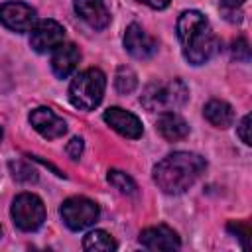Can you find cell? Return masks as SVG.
Listing matches in <instances>:
<instances>
[{"instance_id": "1", "label": "cell", "mask_w": 252, "mask_h": 252, "mask_svg": "<svg viewBox=\"0 0 252 252\" xmlns=\"http://www.w3.org/2000/svg\"><path fill=\"white\" fill-rule=\"evenodd\" d=\"M207 161L193 152H173L154 165V181L163 193H185L205 171Z\"/></svg>"}, {"instance_id": "2", "label": "cell", "mask_w": 252, "mask_h": 252, "mask_svg": "<svg viewBox=\"0 0 252 252\" xmlns=\"http://www.w3.org/2000/svg\"><path fill=\"white\" fill-rule=\"evenodd\" d=\"M177 37L183 45V55L193 65L207 63L220 47L219 37L213 33L209 20L197 12L187 10L177 20Z\"/></svg>"}, {"instance_id": "3", "label": "cell", "mask_w": 252, "mask_h": 252, "mask_svg": "<svg viewBox=\"0 0 252 252\" xmlns=\"http://www.w3.org/2000/svg\"><path fill=\"white\" fill-rule=\"evenodd\" d=\"M106 89V77L100 69H85L69 85V100L81 110H93L100 104Z\"/></svg>"}, {"instance_id": "4", "label": "cell", "mask_w": 252, "mask_h": 252, "mask_svg": "<svg viewBox=\"0 0 252 252\" xmlns=\"http://www.w3.org/2000/svg\"><path fill=\"white\" fill-rule=\"evenodd\" d=\"M189 96V91L183 81L171 79L167 83H154L146 87L142 94V104L148 110H161V112H173L179 106L185 104Z\"/></svg>"}, {"instance_id": "5", "label": "cell", "mask_w": 252, "mask_h": 252, "mask_svg": "<svg viewBox=\"0 0 252 252\" xmlns=\"http://www.w3.org/2000/svg\"><path fill=\"white\" fill-rule=\"evenodd\" d=\"M12 219L20 230H37L45 220L43 201L33 193H22L12 203Z\"/></svg>"}, {"instance_id": "6", "label": "cell", "mask_w": 252, "mask_h": 252, "mask_svg": "<svg viewBox=\"0 0 252 252\" xmlns=\"http://www.w3.org/2000/svg\"><path fill=\"white\" fill-rule=\"evenodd\" d=\"M61 217L71 230H83L96 222L98 207L87 197H69L61 205Z\"/></svg>"}, {"instance_id": "7", "label": "cell", "mask_w": 252, "mask_h": 252, "mask_svg": "<svg viewBox=\"0 0 252 252\" xmlns=\"http://www.w3.org/2000/svg\"><path fill=\"white\" fill-rule=\"evenodd\" d=\"M65 39V30L55 20H41L30 32V43L37 53H47L61 45Z\"/></svg>"}, {"instance_id": "8", "label": "cell", "mask_w": 252, "mask_h": 252, "mask_svg": "<svg viewBox=\"0 0 252 252\" xmlns=\"http://www.w3.org/2000/svg\"><path fill=\"white\" fill-rule=\"evenodd\" d=\"M0 22L12 32H28L35 26V10L24 2H6L0 6Z\"/></svg>"}, {"instance_id": "9", "label": "cell", "mask_w": 252, "mask_h": 252, "mask_svg": "<svg viewBox=\"0 0 252 252\" xmlns=\"http://www.w3.org/2000/svg\"><path fill=\"white\" fill-rule=\"evenodd\" d=\"M124 47L136 59H148L158 51V41L138 24H130L124 33Z\"/></svg>"}, {"instance_id": "10", "label": "cell", "mask_w": 252, "mask_h": 252, "mask_svg": "<svg viewBox=\"0 0 252 252\" xmlns=\"http://www.w3.org/2000/svg\"><path fill=\"white\" fill-rule=\"evenodd\" d=\"M30 124L33 126V130L37 134H41L47 140L61 138L67 132L65 120L61 116H57L51 108H45V106H39L30 112Z\"/></svg>"}, {"instance_id": "11", "label": "cell", "mask_w": 252, "mask_h": 252, "mask_svg": "<svg viewBox=\"0 0 252 252\" xmlns=\"http://www.w3.org/2000/svg\"><path fill=\"white\" fill-rule=\"evenodd\" d=\"M102 118H104V122H106L112 130H116L118 134H122V136H126V138L136 140V138H140L142 132H144L140 118H138L136 114L124 110V108L110 106V108L104 110Z\"/></svg>"}, {"instance_id": "12", "label": "cell", "mask_w": 252, "mask_h": 252, "mask_svg": "<svg viewBox=\"0 0 252 252\" xmlns=\"http://www.w3.org/2000/svg\"><path fill=\"white\" fill-rule=\"evenodd\" d=\"M140 244L148 250H177L181 246L179 236L165 224L148 226L140 232Z\"/></svg>"}, {"instance_id": "13", "label": "cell", "mask_w": 252, "mask_h": 252, "mask_svg": "<svg viewBox=\"0 0 252 252\" xmlns=\"http://www.w3.org/2000/svg\"><path fill=\"white\" fill-rule=\"evenodd\" d=\"M81 61V53L77 49V45L73 43H61L53 49L51 55V69L59 79H67L79 65Z\"/></svg>"}, {"instance_id": "14", "label": "cell", "mask_w": 252, "mask_h": 252, "mask_svg": "<svg viewBox=\"0 0 252 252\" xmlns=\"http://www.w3.org/2000/svg\"><path fill=\"white\" fill-rule=\"evenodd\" d=\"M75 12L94 30H102L110 22V14L102 0H75Z\"/></svg>"}, {"instance_id": "15", "label": "cell", "mask_w": 252, "mask_h": 252, "mask_svg": "<svg viewBox=\"0 0 252 252\" xmlns=\"http://www.w3.org/2000/svg\"><path fill=\"white\" fill-rule=\"evenodd\" d=\"M158 132L169 140V142H177V140H183L187 134H189V126L187 122L175 114V112H163L158 120Z\"/></svg>"}, {"instance_id": "16", "label": "cell", "mask_w": 252, "mask_h": 252, "mask_svg": "<svg viewBox=\"0 0 252 252\" xmlns=\"http://www.w3.org/2000/svg\"><path fill=\"white\" fill-rule=\"evenodd\" d=\"M203 114L205 118L215 126V128H228L234 120V110L228 102L224 100H219V98H213L205 104L203 108Z\"/></svg>"}, {"instance_id": "17", "label": "cell", "mask_w": 252, "mask_h": 252, "mask_svg": "<svg viewBox=\"0 0 252 252\" xmlns=\"http://www.w3.org/2000/svg\"><path fill=\"white\" fill-rule=\"evenodd\" d=\"M116 242L114 238L104 232V230H91L85 238H83V248L89 252H110L116 250Z\"/></svg>"}, {"instance_id": "18", "label": "cell", "mask_w": 252, "mask_h": 252, "mask_svg": "<svg viewBox=\"0 0 252 252\" xmlns=\"http://www.w3.org/2000/svg\"><path fill=\"white\" fill-rule=\"evenodd\" d=\"M108 181L114 185V189H118L120 193L124 195H136V183L130 175H126L124 171H118V169H110L108 171Z\"/></svg>"}, {"instance_id": "19", "label": "cell", "mask_w": 252, "mask_h": 252, "mask_svg": "<svg viewBox=\"0 0 252 252\" xmlns=\"http://www.w3.org/2000/svg\"><path fill=\"white\" fill-rule=\"evenodd\" d=\"M114 85H116V91L126 94V93H132L138 85L136 81V73L130 69V67H118L116 71V77H114Z\"/></svg>"}, {"instance_id": "20", "label": "cell", "mask_w": 252, "mask_h": 252, "mask_svg": "<svg viewBox=\"0 0 252 252\" xmlns=\"http://www.w3.org/2000/svg\"><path fill=\"white\" fill-rule=\"evenodd\" d=\"M10 167H12L14 177L20 179V181H35V179H37L35 169H32L30 165H26V163H22V161H12Z\"/></svg>"}, {"instance_id": "21", "label": "cell", "mask_w": 252, "mask_h": 252, "mask_svg": "<svg viewBox=\"0 0 252 252\" xmlns=\"http://www.w3.org/2000/svg\"><path fill=\"white\" fill-rule=\"evenodd\" d=\"M232 57L236 61H248L250 59V47H248V41L244 37H238L232 41Z\"/></svg>"}, {"instance_id": "22", "label": "cell", "mask_w": 252, "mask_h": 252, "mask_svg": "<svg viewBox=\"0 0 252 252\" xmlns=\"http://www.w3.org/2000/svg\"><path fill=\"white\" fill-rule=\"evenodd\" d=\"M83 138H73L69 144H67V156L71 158V159H79L81 158V154H83Z\"/></svg>"}, {"instance_id": "23", "label": "cell", "mask_w": 252, "mask_h": 252, "mask_svg": "<svg viewBox=\"0 0 252 252\" xmlns=\"http://www.w3.org/2000/svg\"><path fill=\"white\" fill-rule=\"evenodd\" d=\"M228 230H232V232L242 240V246L248 248V236H250L248 226H244V224H240V222H230V224H228Z\"/></svg>"}, {"instance_id": "24", "label": "cell", "mask_w": 252, "mask_h": 252, "mask_svg": "<svg viewBox=\"0 0 252 252\" xmlns=\"http://www.w3.org/2000/svg\"><path fill=\"white\" fill-rule=\"evenodd\" d=\"M248 130H250V114H246V116L240 120V124H238V136H240V140H242L246 146L252 144V142H250V134H248Z\"/></svg>"}, {"instance_id": "25", "label": "cell", "mask_w": 252, "mask_h": 252, "mask_svg": "<svg viewBox=\"0 0 252 252\" xmlns=\"http://www.w3.org/2000/svg\"><path fill=\"white\" fill-rule=\"evenodd\" d=\"M138 2H142L150 8H156V10H161V8H167L171 0H138Z\"/></svg>"}, {"instance_id": "26", "label": "cell", "mask_w": 252, "mask_h": 252, "mask_svg": "<svg viewBox=\"0 0 252 252\" xmlns=\"http://www.w3.org/2000/svg\"><path fill=\"white\" fill-rule=\"evenodd\" d=\"M220 4L226 12H236V8L244 4V0H220Z\"/></svg>"}, {"instance_id": "27", "label": "cell", "mask_w": 252, "mask_h": 252, "mask_svg": "<svg viewBox=\"0 0 252 252\" xmlns=\"http://www.w3.org/2000/svg\"><path fill=\"white\" fill-rule=\"evenodd\" d=\"M0 140H2V130H0Z\"/></svg>"}]
</instances>
